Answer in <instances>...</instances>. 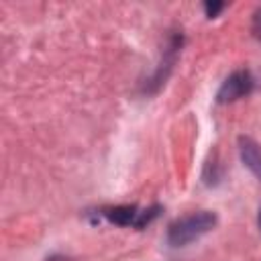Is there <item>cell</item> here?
<instances>
[{"instance_id": "obj_1", "label": "cell", "mask_w": 261, "mask_h": 261, "mask_svg": "<svg viewBox=\"0 0 261 261\" xmlns=\"http://www.w3.org/2000/svg\"><path fill=\"white\" fill-rule=\"evenodd\" d=\"M214 224H216V216L212 212L202 210V212H196V214H190V216H184V218L175 220L169 226L167 239H169L171 245L179 247V245H186V243L196 241L198 237H202L204 232H208Z\"/></svg>"}, {"instance_id": "obj_2", "label": "cell", "mask_w": 261, "mask_h": 261, "mask_svg": "<svg viewBox=\"0 0 261 261\" xmlns=\"http://www.w3.org/2000/svg\"><path fill=\"white\" fill-rule=\"evenodd\" d=\"M253 88V77L249 71H234L226 77V82L218 90V102H234L243 96H247Z\"/></svg>"}, {"instance_id": "obj_3", "label": "cell", "mask_w": 261, "mask_h": 261, "mask_svg": "<svg viewBox=\"0 0 261 261\" xmlns=\"http://www.w3.org/2000/svg\"><path fill=\"white\" fill-rule=\"evenodd\" d=\"M106 216L116 222V224H133V226H143L145 220H149V212L137 210L133 206H120V208H112L106 212Z\"/></svg>"}, {"instance_id": "obj_4", "label": "cell", "mask_w": 261, "mask_h": 261, "mask_svg": "<svg viewBox=\"0 0 261 261\" xmlns=\"http://www.w3.org/2000/svg\"><path fill=\"white\" fill-rule=\"evenodd\" d=\"M241 153H243L245 163L251 167V171L257 177H261V149H259V145H255L249 139H243L241 141Z\"/></svg>"}, {"instance_id": "obj_5", "label": "cell", "mask_w": 261, "mask_h": 261, "mask_svg": "<svg viewBox=\"0 0 261 261\" xmlns=\"http://www.w3.org/2000/svg\"><path fill=\"white\" fill-rule=\"evenodd\" d=\"M253 33L261 41V8H257L255 14H253Z\"/></svg>"}, {"instance_id": "obj_6", "label": "cell", "mask_w": 261, "mask_h": 261, "mask_svg": "<svg viewBox=\"0 0 261 261\" xmlns=\"http://www.w3.org/2000/svg\"><path fill=\"white\" fill-rule=\"evenodd\" d=\"M222 8V4H206V12L208 16H216V12Z\"/></svg>"}, {"instance_id": "obj_7", "label": "cell", "mask_w": 261, "mask_h": 261, "mask_svg": "<svg viewBox=\"0 0 261 261\" xmlns=\"http://www.w3.org/2000/svg\"><path fill=\"white\" fill-rule=\"evenodd\" d=\"M257 220H259V228H261V210H259V218Z\"/></svg>"}]
</instances>
